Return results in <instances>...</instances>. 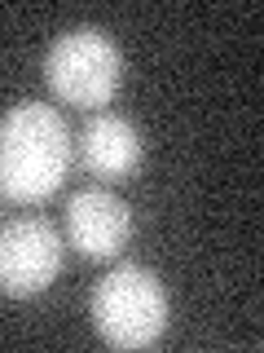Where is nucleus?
I'll use <instances>...</instances> for the list:
<instances>
[{
    "label": "nucleus",
    "mask_w": 264,
    "mask_h": 353,
    "mask_svg": "<svg viewBox=\"0 0 264 353\" xmlns=\"http://www.w3.org/2000/svg\"><path fill=\"white\" fill-rule=\"evenodd\" d=\"M66 243L44 216H18L0 225V292L14 301H31L53 287L62 274Z\"/></svg>",
    "instance_id": "20e7f679"
},
{
    "label": "nucleus",
    "mask_w": 264,
    "mask_h": 353,
    "mask_svg": "<svg viewBox=\"0 0 264 353\" xmlns=\"http://www.w3.org/2000/svg\"><path fill=\"white\" fill-rule=\"evenodd\" d=\"M93 327L110 349H150L168 331V287L146 265H115L93 287Z\"/></svg>",
    "instance_id": "f03ea898"
},
{
    "label": "nucleus",
    "mask_w": 264,
    "mask_h": 353,
    "mask_svg": "<svg viewBox=\"0 0 264 353\" xmlns=\"http://www.w3.org/2000/svg\"><path fill=\"white\" fill-rule=\"evenodd\" d=\"M44 84L62 106L102 110L119 88V49L102 27H71L44 53Z\"/></svg>",
    "instance_id": "7ed1b4c3"
},
{
    "label": "nucleus",
    "mask_w": 264,
    "mask_h": 353,
    "mask_svg": "<svg viewBox=\"0 0 264 353\" xmlns=\"http://www.w3.org/2000/svg\"><path fill=\"white\" fill-rule=\"evenodd\" d=\"M66 239L84 261H115L132 239V212L106 185H84L66 199Z\"/></svg>",
    "instance_id": "39448f33"
},
{
    "label": "nucleus",
    "mask_w": 264,
    "mask_h": 353,
    "mask_svg": "<svg viewBox=\"0 0 264 353\" xmlns=\"http://www.w3.org/2000/svg\"><path fill=\"white\" fill-rule=\"evenodd\" d=\"M146 154V137L128 115L115 110H97L88 115V124L75 132V159L84 163V172H93L97 181H128L141 168Z\"/></svg>",
    "instance_id": "423d86ee"
},
{
    "label": "nucleus",
    "mask_w": 264,
    "mask_h": 353,
    "mask_svg": "<svg viewBox=\"0 0 264 353\" xmlns=\"http://www.w3.org/2000/svg\"><path fill=\"white\" fill-rule=\"evenodd\" d=\"M75 137L58 106L14 102L0 115V199L40 203L66 181Z\"/></svg>",
    "instance_id": "f257e3e1"
}]
</instances>
